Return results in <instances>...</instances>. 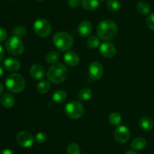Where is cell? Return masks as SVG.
<instances>
[{
    "instance_id": "1",
    "label": "cell",
    "mask_w": 154,
    "mask_h": 154,
    "mask_svg": "<svg viewBox=\"0 0 154 154\" xmlns=\"http://www.w3.org/2000/svg\"><path fill=\"white\" fill-rule=\"evenodd\" d=\"M97 35L103 40H111L115 37L118 32V27L114 21L105 20L98 24Z\"/></svg>"
},
{
    "instance_id": "2",
    "label": "cell",
    "mask_w": 154,
    "mask_h": 154,
    "mask_svg": "<svg viewBox=\"0 0 154 154\" xmlns=\"http://www.w3.org/2000/svg\"><path fill=\"white\" fill-rule=\"evenodd\" d=\"M68 75V71L66 66L60 63L53 64L48 69L47 77L50 82L55 84H59L64 81Z\"/></svg>"
},
{
    "instance_id": "3",
    "label": "cell",
    "mask_w": 154,
    "mask_h": 154,
    "mask_svg": "<svg viewBox=\"0 0 154 154\" xmlns=\"http://www.w3.org/2000/svg\"><path fill=\"white\" fill-rule=\"evenodd\" d=\"M5 86L13 93H20L25 88V79L20 74L11 73L6 78Z\"/></svg>"
},
{
    "instance_id": "4",
    "label": "cell",
    "mask_w": 154,
    "mask_h": 154,
    "mask_svg": "<svg viewBox=\"0 0 154 154\" xmlns=\"http://www.w3.org/2000/svg\"><path fill=\"white\" fill-rule=\"evenodd\" d=\"M53 42L58 50L61 51L70 49L74 43L72 36L66 32H58L53 37Z\"/></svg>"
},
{
    "instance_id": "5",
    "label": "cell",
    "mask_w": 154,
    "mask_h": 154,
    "mask_svg": "<svg viewBox=\"0 0 154 154\" xmlns=\"http://www.w3.org/2000/svg\"><path fill=\"white\" fill-rule=\"evenodd\" d=\"M66 116L72 119H80L84 113V107L81 102L72 101L68 103L65 107Z\"/></svg>"
},
{
    "instance_id": "6",
    "label": "cell",
    "mask_w": 154,
    "mask_h": 154,
    "mask_svg": "<svg viewBox=\"0 0 154 154\" xmlns=\"http://www.w3.org/2000/svg\"><path fill=\"white\" fill-rule=\"evenodd\" d=\"M6 50L9 54L14 56H19L24 51V45L20 39L15 36H12L8 39L5 43Z\"/></svg>"
},
{
    "instance_id": "7",
    "label": "cell",
    "mask_w": 154,
    "mask_h": 154,
    "mask_svg": "<svg viewBox=\"0 0 154 154\" xmlns=\"http://www.w3.org/2000/svg\"><path fill=\"white\" fill-rule=\"evenodd\" d=\"M33 30L37 36L40 37H46L51 32V26L45 19H38L35 21Z\"/></svg>"
},
{
    "instance_id": "8",
    "label": "cell",
    "mask_w": 154,
    "mask_h": 154,
    "mask_svg": "<svg viewBox=\"0 0 154 154\" xmlns=\"http://www.w3.org/2000/svg\"><path fill=\"white\" fill-rule=\"evenodd\" d=\"M17 141L23 147H30L35 142V138L31 133L26 131H21L17 134Z\"/></svg>"
},
{
    "instance_id": "9",
    "label": "cell",
    "mask_w": 154,
    "mask_h": 154,
    "mask_svg": "<svg viewBox=\"0 0 154 154\" xmlns=\"http://www.w3.org/2000/svg\"><path fill=\"white\" fill-rule=\"evenodd\" d=\"M114 135V138L118 143H124L129 140L130 137V131L126 126L120 125L115 129Z\"/></svg>"
},
{
    "instance_id": "10",
    "label": "cell",
    "mask_w": 154,
    "mask_h": 154,
    "mask_svg": "<svg viewBox=\"0 0 154 154\" xmlns=\"http://www.w3.org/2000/svg\"><path fill=\"white\" fill-rule=\"evenodd\" d=\"M89 75L93 80H98L103 75V66L99 62L94 61L89 66Z\"/></svg>"
},
{
    "instance_id": "11",
    "label": "cell",
    "mask_w": 154,
    "mask_h": 154,
    "mask_svg": "<svg viewBox=\"0 0 154 154\" xmlns=\"http://www.w3.org/2000/svg\"><path fill=\"white\" fill-rule=\"evenodd\" d=\"M99 52L106 58H111L117 53V49L114 44L109 42H103L99 46Z\"/></svg>"
},
{
    "instance_id": "12",
    "label": "cell",
    "mask_w": 154,
    "mask_h": 154,
    "mask_svg": "<svg viewBox=\"0 0 154 154\" xmlns=\"http://www.w3.org/2000/svg\"><path fill=\"white\" fill-rule=\"evenodd\" d=\"M63 60L68 66H75L79 63V55L75 51H67L65 53L64 56H63Z\"/></svg>"
},
{
    "instance_id": "13",
    "label": "cell",
    "mask_w": 154,
    "mask_h": 154,
    "mask_svg": "<svg viewBox=\"0 0 154 154\" xmlns=\"http://www.w3.org/2000/svg\"><path fill=\"white\" fill-rule=\"evenodd\" d=\"M3 66L6 70L9 72H16L20 68V63L19 60L14 57L6 58L3 62Z\"/></svg>"
},
{
    "instance_id": "14",
    "label": "cell",
    "mask_w": 154,
    "mask_h": 154,
    "mask_svg": "<svg viewBox=\"0 0 154 154\" xmlns=\"http://www.w3.org/2000/svg\"><path fill=\"white\" fill-rule=\"evenodd\" d=\"M29 72L31 76L34 79L37 80L42 79L45 75V70L44 67L42 65L38 64V63H35V64L32 65L29 69Z\"/></svg>"
},
{
    "instance_id": "15",
    "label": "cell",
    "mask_w": 154,
    "mask_h": 154,
    "mask_svg": "<svg viewBox=\"0 0 154 154\" xmlns=\"http://www.w3.org/2000/svg\"><path fill=\"white\" fill-rule=\"evenodd\" d=\"M92 29L93 27L90 22L87 21H81L78 27V33L82 37H87L91 33Z\"/></svg>"
},
{
    "instance_id": "16",
    "label": "cell",
    "mask_w": 154,
    "mask_h": 154,
    "mask_svg": "<svg viewBox=\"0 0 154 154\" xmlns=\"http://www.w3.org/2000/svg\"><path fill=\"white\" fill-rule=\"evenodd\" d=\"M153 121L148 116H142L139 120V125L146 131H151L153 128Z\"/></svg>"
},
{
    "instance_id": "17",
    "label": "cell",
    "mask_w": 154,
    "mask_h": 154,
    "mask_svg": "<svg viewBox=\"0 0 154 154\" xmlns=\"http://www.w3.org/2000/svg\"><path fill=\"white\" fill-rule=\"evenodd\" d=\"M15 102V98L11 94L6 93L3 95L1 98V104L6 108H10L13 107Z\"/></svg>"
},
{
    "instance_id": "18",
    "label": "cell",
    "mask_w": 154,
    "mask_h": 154,
    "mask_svg": "<svg viewBox=\"0 0 154 154\" xmlns=\"http://www.w3.org/2000/svg\"><path fill=\"white\" fill-rule=\"evenodd\" d=\"M146 145H147V141L143 137H137L132 140V143H131V147L134 150H141L145 148Z\"/></svg>"
},
{
    "instance_id": "19",
    "label": "cell",
    "mask_w": 154,
    "mask_h": 154,
    "mask_svg": "<svg viewBox=\"0 0 154 154\" xmlns=\"http://www.w3.org/2000/svg\"><path fill=\"white\" fill-rule=\"evenodd\" d=\"M67 98V93L63 90H57L52 95L53 101L57 104L63 103Z\"/></svg>"
},
{
    "instance_id": "20",
    "label": "cell",
    "mask_w": 154,
    "mask_h": 154,
    "mask_svg": "<svg viewBox=\"0 0 154 154\" xmlns=\"http://www.w3.org/2000/svg\"><path fill=\"white\" fill-rule=\"evenodd\" d=\"M81 5L86 10L94 11L99 7V2L98 0H82Z\"/></svg>"
},
{
    "instance_id": "21",
    "label": "cell",
    "mask_w": 154,
    "mask_h": 154,
    "mask_svg": "<svg viewBox=\"0 0 154 154\" xmlns=\"http://www.w3.org/2000/svg\"><path fill=\"white\" fill-rule=\"evenodd\" d=\"M92 97V91L90 88H84L81 89L78 92V98L82 101H87Z\"/></svg>"
},
{
    "instance_id": "22",
    "label": "cell",
    "mask_w": 154,
    "mask_h": 154,
    "mask_svg": "<svg viewBox=\"0 0 154 154\" xmlns=\"http://www.w3.org/2000/svg\"><path fill=\"white\" fill-rule=\"evenodd\" d=\"M51 88V85L50 82L47 80H42L39 82L37 85V90L39 93L45 94Z\"/></svg>"
},
{
    "instance_id": "23",
    "label": "cell",
    "mask_w": 154,
    "mask_h": 154,
    "mask_svg": "<svg viewBox=\"0 0 154 154\" xmlns=\"http://www.w3.org/2000/svg\"><path fill=\"white\" fill-rule=\"evenodd\" d=\"M137 11L142 15H146L150 12V6L146 2H139L137 5Z\"/></svg>"
},
{
    "instance_id": "24",
    "label": "cell",
    "mask_w": 154,
    "mask_h": 154,
    "mask_svg": "<svg viewBox=\"0 0 154 154\" xmlns=\"http://www.w3.org/2000/svg\"><path fill=\"white\" fill-rule=\"evenodd\" d=\"M60 54L56 51H51L48 52L46 55V61L51 64H54L59 60Z\"/></svg>"
},
{
    "instance_id": "25",
    "label": "cell",
    "mask_w": 154,
    "mask_h": 154,
    "mask_svg": "<svg viewBox=\"0 0 154 154\" xmlns=\"http://www.w3.org/2000/svg\"><path fill=\"white\" fill-rule=\"evenodd\" d=\"M122 121L121 115L117 112H113L109 116V122L112 125H119Z\"/></svg>"
},
{
    "instance_id": "26",
    "label": "cell",
    "mask_w": 154,
    "mask_h": 154,
    "mask_svg": "<svg viewBox=\"0 0 154 154\" xmlns=\"http://www.w3.org/2000/svg\"><path fill=\"white\" fill-rule=\"evenodd\" d=\"M107 8L112 12H117L120 9V2L118 0H108L107 2Z\"/></svg>"
},
{
    "instance_id": "27",
    "label": "cell",
    "mask_w": 154,
    "mask_h": 154,
    "mask_svg": "<svg viewBox=\"0 0 154 154\" xmlns=\"http://www.w3.org/2000/svg\"><path fill=\"white\" fill-rule=\"evenodd\" d=\"M87 44L89 48L94 49V48H98L100 45V41H99V39L97 36H92L88 39Z\"/></svg>"
},
{
    "instance_id": "28",
    "label": "cell",
    "mask_w": 154,
    "mask_h": 154,
    "mask_svg": "<svg viewBox=\"0 0 154 154\" xmlns=\"http://www.w3.org/2000/svg\"><path fill=\"white\" fill-rule=\"evenodd\" d=\"M12 33H13L14 36H17V37L20 39V38L25 36L26 33V30L25 27H23V26H18V27H16L14 28Z\"/></svg>"
},
{
    "instance_id": "29",
    "label": "cell",
    "mask_w": 154,
    "mask_h": 154,
    "mask_svg": "<svg viewBox=\"0 0 154 154\" xmlns=\"http://www.w3.org/2000/svg\"><path fill=\"white\" fill-rule=\"evenodd\" d=\"M68 154H81V149L78 144L75 143H71L67 146Z\"/></svg>"
},
{
    "instance_id": "30",
    "label": "cell",
    "mask_w": 154,
    "mask_h": 154,
    "mask_svg": "<svg viewBox=\"0 0 154 154\" xmlns=\"http://www.w3.org/2000/svg\"><path fill=\"white\" fill-rule=\"evenodd\" d=\"M47 134L44 132H38L35 135V140L37 143H45L47 140Z\"/></svg>"
},
{
    "instance_id": "31",
    "label": "cell",
    "mask_w": 154,
    "mask_h": 154,
    "mask_svg": "<svg viewBox=\"0 0 154 154\" xmlns=\"http://www.w3.org/2000/svg\"><path fill=\"white\" fill-rule=\"evenodd\" d=\"M146 23L149 28L151 30L154 31V13L151 14L147 17V20H146Z\"/></svg>"
},
{
    "instance_id": "32",
    "label": "cell",
    "mask_w": 154,
    "mask_h": 154,
    "mask_svg": "<svg viewBox=\"0 0 154 154\" xmlns=\"http://www.w3.org/2000/svg\"><path fill=\"white\" fill-rule=\"evenodd\" d=\"M82 0H68L69 6L72 8H78L81 5Z\"/></svg>"
},
{
    "instance_id": "33",
    "label": "cell",
    "mask_w": 154,
    "mask_h": 154,
    "mask_svg": "<svg viewBox=\"0 0 154 154\" xmlns=\"http://www.w3.org/2000/svg\"><path fill=\"white\" fill-rule=\"evenodd\" d=\"M7 38V32L5 29L0 27V42H2Z\"/></svg>"
},
{
    "instance_id": "34",
    "label": "cell",
    "mask_w": 154,
    "mask_h": 154,
    "mask_svg": "<svg viewBox=\"0 0 154 154\" xmlns=\"http://www.w3.org/2000/svg\"><path fill=\"white\" fill-rule=\"evenodd\" d=\"M0 154H14V152L10 149H5L0 151Z\"/></svg>"
},
{
    "instance_id": "35",
    "label": "cell",
    "mask_w": 154,
    "mask_h": 154,
    "mask_svg": "<svg viewBox=\"0 0 154 154\" xmlns=\"http://www.w3.org/2000/svg\"><path fill=\"white\" fill-rule=\"evenodd\" d=\"M4 57V50H3L2 47L0 45V61H2Z\"/></svg>"
},
{
    "instance_id": "36",
    "label": "cell",
    "mask_w": 154,
    "mask_h": 154,
    "mask_svg": "<svg viewBox=\"0 0 154 154\" xmlns=\"http://www.w3.org/2000/svg\"><path fill=\"white\" fill-rule=\"evenodd\" d=\"M125 154H138V153H137L136 152H135V151L129 150V151H127V152H126Z\"/></svg>"
},
{
    "instance_id": "37",
    "label": "cell",
    "mask_w": 154,
    "mask_h": 154,
    "mask_svg": "<svg viewBox=\"0 0 154 154\" xmlns=\"http://www.w3.org/2000/svg\"><path fill=\"white\" fill-rule=\"evenodd\" d=\"M3 75V69L2 67V66L0 65V79L2 78V76Z\"/></svg>"
},
{
    "instance_id": "38",
    "label": "cell",
    "mask_w": 154,
    "mask_h": 154,
    "mask_svg": "<svg viewBox=\"0 0 154 154\" xmlns=\"http://www.w3.org/2000/svg\"><path fill=\"white\" fill-rule=\"evenodd\" d=\"M3 86H2V84H0V95H2V93L3 92Z\"/></svg>"
},
{
    "instance_id": "39",
    "label": "cell",
    "mask_w": 154,
    "mask_h": 154,
    "mask_svg": "<svg viewBox=\"0 0 154 154\" xmlns=\"http://www.w3.org/2000/svg\"><path fill=\"white\" fill-rule=\"evenodd\" d=\"M36 1H39V2H40V1H43V0H36Z\"/></svg>"
},
{
    "instance_id": "40",
    "label": "cell",
    "mask_w": 154,
    "mask_h": 154,
    "mask_svg": "<svg viewBox=\"0 0 154 154\" xmlns=\"http://www.w3.org/2000/svg\"><path fill=\"white\" fill-rule=\"evenodd\" d=\"M103 1H105V0H103Z\"/></svg>"
}]
</instances>
